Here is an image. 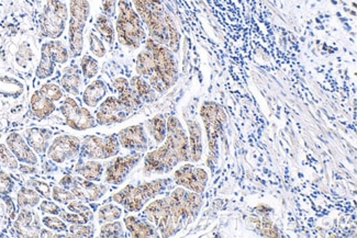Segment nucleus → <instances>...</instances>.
<instances>
[{"instance_id": "3", "label": "nucleus", "mask_w": 357, "mask_h": 238, "mask_svg": "<svg viewBox=\"0 0 357 238\" xmlns=\"http://www.w3.org/2000/svg\"><path fill=\"white\" fill-rule=\"evenodd\" d=\"M137 15L148 28L150 39L158 45L179 52L181 33L171 13L161 0H132Z\"/></svg>"}, {"instance_id": "48", "label": "nucleus", "mask_w": 357, "mask_h": 238, "mask_svg": "<svg viewBox=\"0 0 357 238\" xmlns=\"http://www.w3.org/2000/svg\"><path fill=\"white\" fill-rule=\"evenodd\" d=\"M28 186L31 187L32 189L36 190L45 199H50L51 198L52 189H51V187L47 182L36 180V179H30L28 182Z\"/></svg>"}, {"instance_id": "35", "label": "nucleus", "mask_w": 357, "mask_h": 238, "mask_svg": "<svg viewBox=\"0 0 357 238\" xmlns=\"http://www.w3.org/2000/svg\"><path fill=\"white\" fill-rule=\"evenodd\" d=\"M40 202L41 196L36 190L32 189L31 187H22L17 193V203L21 209H33L40 205Z\"/></svg>"}, {"instance_id": "9", "label": "nucleus", "mask_w": 357, "mask_h": 238, "mask_svg": "<svg viewBox=\"0 0 357 238\" xmlns=\"http://www.w3.org/2000/svg\"><path fill=\"white\" fill-rule=\"evenodd\" d=\"M68 5L63 0H47L40 20L42 35L57 40L62 37L68 19Z\"/></svg>"}, {"instance_id": "22", "label": "nucleus", "mask_w": 357, "mask_h": 238, "mask_svg": "<svg viewBox=\"0 0 357 238\" xmlns=\"http://www.w3.org/2000/svg\"><path fill=\"white\" fill-rule=\"evenodd\" d=\"M123 223H125L126 228H127L130 235L132 237H158L160 236L158 228L149 221L141 220L137 216L130 215V216L125 218Z\"/></svg>"}, {"instance_id": "26", "label": "nucleus", "mask_w": 357, "mask_h": 238, "mask_svg": "<svg viewBox=\"0 0 357 238\" xmlns=\"http://www.w3.org/2000/svg\"><path fill=\"white\" fill-rule=\"evenodd\" d=\"M82 77L79 70L76 66L65 68L64 74L61 78V87L63 90L70 93V96L77 97L81 95Z\"/></svg>"}, {"instance_id": "1", "label": "nucleus", "mask_w": 357, "mask_h": 238, "mask_svg": "<svg viewBox=\"0 0 357 238\" xmlns=\"http://www.w3.org/2000/svg\"><path fill=\"white\" fill-rule=\"evenodd\" d=\"M202 202V194L179 187L169 196L146 205L143 216L158 228L160 236L172 237L196 220Z\"/></svg>"}, {"instance_id": "11", "label": "nucleus", "mask_w": 357, "mask_h": 238, "mask_svg": "<svg viewBox=\"0 0 357 238\" xmlns=\"http://www.w3.org/2000/svg\"><path fill=\"white\" fill-rule=\"evenodd\" d=\"M59 184L65 189L72 191L76 199L87 203L98 201L108 191L105 184H95V182L87 180L83 177H74L72 175H65Z\"/></svg>"}, {"instance_id": "8", "label": "nucleus", "mask_w": 357, "mask_h": 238, "mask_svg": "<svg viewBox=\"0 0 357 238\" xmlns=\"http://www.w3.org/2000/svg\"><path fill=\"white\" fill-rule=\"evenodd\" d=\"M68 45L73 57L81 56L84 49V31L91 15L89 0H70Z\"/></svg>"}, {"instance_id": "13", "label": "nucleus", "mask_w": 357, "mask_h": 238, "mask_svg": "<svg viewBox=\"0 0 357 238\" xmlns=\"http://www.w3.org/2000/svg\"><path fill=\"white\" fill-rule=\"evenodd\" d=\"M208 179L209 175L206 169L196 167L192 164H185L174 173V182L177 186L199 194L205 192Z\"/></svg>"}, {"instance_id": "43", "label": "nucleus", "mask_w": 357, "mask_h": 238, "mask_svg": "<svg viewBox=\"0 0 357 238\" xmlns=\"http://www.w3.org/2000/svg\"><path fill=\"white\" fill-rule=\"evenodd\" d=\"M42 224L57 233H66L68 230V223L63 221L59 215H47L42 219Z\"/></svg>"}, {"instance_id": "5", "label": "nucleus", "mask_w": 357, "mask_h": 238, "mask_svg": "<svg viewBox=\"0 0 357 238\" xmlns=\"http://www.w3.org/2000/svg\"><path fill=\"white\" fill-rule=\"evenodd\" d=\"M118 9L116 30L120 45L130 49H139L146 41L142 20L127 0H118Z\"/></svg>"}, {"instance_id": "50", "label": "nucleus", "mask_w": 357, "mask_h": 238, "mask_svg": "<svg viewBox=\"0 0 357 238\" xmlns=\"http://www.w3.org/2000/svg\"><path fill=\"white\" fill-rule=\"evenodd\" d=\"M116 1L118 0H101V5H102V10H104L106 16L112 17L114 16L116 13Z\"/></svg>"}, {"instance_id": "4", "label": "nucleus", "mask_w": 357, "mask_h": 238, "mask_svg": "<svg viewBox=\"0 0 357 238\" xmlns=\"http://www.w3.org/2000/svg\"><path fill=\"white\" fill-rule=\"evenodd\" d=\"M171 178L154 179L139 186H126L123 189L112 196V201L125 207L128 212H140L149 201L163 193L171 186Z\"/></svg>"}, {"instance_id": "41", "label": "nucleus", "mask_w": 357, "mask_h": 238, "mask_svg": "<svg viewBox=\"0 0 357 238\" xmlns=\"http://www.w3.org/2000/svg\"><path fill=\"white\" fill-rule=\"evenodd\" d=\"M33 60V51H32L31 45L28 42H22L19 45L18 51L16 53L17 64L22 68H26L29 64Z\"/></svg>"}, {"instance_id": "18", "label": "nucleus", "mask_w": 357, "mask_h": 238, "mask_svg": "<svg viewBox=\"0 0 357 238\" xmlns=\"http://www.w3.org/2000/svg\"><path fill=\"white\" fill-rule=\"evenodd\" d=\"M13 228L19 237H40L41 221H40L39 214L36 211L24 207L17 215V219L13 223Z\"/></svg>"}, {"instance_id": "15", "label": "nucleus", "mask_w": 357, "mask_h": 238, "mask_svg": "<svg viewBox=\"0 0 357 238\" xmlns=\"http://www.w3.org/2000/svg\"><path fill=\"white\" fill-rule=\"evenodd\" d=\"M142 158L143 154L140 152L114 158V161H110L107 166L105 182L114 186L123 184L128 175L135 169L137 164L140 163Z\"/></svg>"}, {"instance_id": "40", "label": "nucleus", "mask_w": 357, "mask_h": 238, "mask_svg": "<svg viewBox=\"0 0 357 238\" xmlns=\"http://www.w3.org/2000/svg\"><path fill=\"white\" fill-rule=\"evenodd\" d=\"M122 236H125V230H123V224L120 221L105 223L100 228L99 237H122Z\"/></svg>"}, {"instance_id": "45", "label": "nucleus", "mask_w": 357, "mask_h": 238, "mask_svg": "<svg viewBox=\"0 0 357 238\" xmlns=\"http://www.w3.org/2000/svg\"><path fill=\"white\" fill-rule=\"evenodd\" d=\"M89 49H91V52L93 53L95 56L98 57V58H102V57L106 55L107 49L106 47H105L104 42H102V40H101L95 32H89Z\"/></svg>"}, {"instance_id": "20", "label": "nucleus", "mask_w": 357, "mask_h": 238, "mask_svg": "<svg viewBox=\"0 0 357 238\" xmlns=\"http://www.w3.org/2000/svg\"><path fill=\"white\" fill-rule=\"evenodd\" d=\"M68 211L61 210L60 216L68 224H89L93 221V212L81 200H73L68 205Z\"/></svg>"}, {"instance_id": "17", "label": "nucleus", "mask_w": 357, "mask_h": 238, "mask_svg": "<svg viewBox=\"0 0 357 238\" xmlns=\"http://www.w3.org/2000/svg\"><path fill=\"white\" fill-rule=\"evenodd\" d=\"M118 141L121 148L143 153L149 148V140L144 125H132L118 133Z\"/></svg>"}, {"instance_id": "16", "label": "nucleus", "mask_w": 357, "mask_h": 238, "mask_svg": "<svg viewBox=\"0 0 357 238\" xmlns=\"http://www.w3.org/2000/svg\"><path fill=\"white\" fill-rule=\"evenodd\" d=\"M132 113V110L122 104L119 99L108 97L98 106L95 119L98 125H116L129 119Z\"/></svg>"}, {"instance_id": "30", "label": "nucleus", "mask_w": 357, "mask_h": 238, "mask_svg": "<svg viewBox=\"0 0 357 238\" xmlns=\"http://www.w3.org/2000/svg\"><path fill=\"white\" fill-rule=\"evenodd\" d=\"M42 47L49 53L50 56L52 57L55 64H66L70 60V52L68 51V47H65L59 40L45 42Z\"/></svg>"}, {"instance_id": "52", "label": "nucleus", "mask_w": 357, "mask_h": 238, "mask_svg": "<svg viewBox=\"0 0 357 238\" xmlns=\"http://www.w3.org/2000/svg\"><path fill=\"white\" fill-rule=\"evenodd\" d=\"M19 170L22 173V174L31 175L36 174L38 169L36 167H33V165H28V164H22V165H19Z\"/></svg>"}, {"instance_id": "24", "label": "nucleus", "mask_w": 357, "mask_h": 238, "mask_svg": "<svg viewBox=\"0 0 357 238\" xmlns=\"http://www.w3.org/2000/svg\"><path fill=\"white\" fill-rule=\"evenodd\" d=\"M56 110L55 102L47 99L41 91H34L30 99V111L36 119L43 120L49 118Z\"/></svg>"}, {"instance_id": "12", "label": "nucleus", "mask_w": 357, "mask_h": 238, "mask_svg": "<svg viewBox=\"0 0 357 238\" xmlns=\"http://www.w3.org/2000/svg\"><path fill=\"white\" fill-rule=\"evenodd\" d=\"M66 125L75 131H86L96 127V119L85 106L78 104L74 98H65L60 106Z\"/></svg>"}, {"instance_id": "21", "label": "nucleus", "mask_w": 357, "mask_h": 238, "mask_svg": "<svg viewBox=\"0 0 357 238\" xmlns=\"http://www.w3.org/2000/svg\"><path fill=\"white\" fill-rule=\"evenodd\" d=\"M53 132L51 129L45 127H30L24 133V140L29 146L39 155H45L52 140Z\"/></svg>"}, {"instance_id": "51", "label": "nucleus", "mask_w": 357, "mask_h": 238, "mask_svg": "<svg viewBox=\"0 0 357 238\" xmlns=\"http://www.w3.org/2000/svg\"><path fill=\"white\" fill-rule=\"evenodd\" d=\"M40 237L42 238H60V237H66V235L63 233H57V232H54V230H51L47 228V230H45V228H41V232H40Z\"/></svg>"}, {"instance_id": "27", "label": "nucleus", "mask_w": 357, "mask_h": 238, "mask_svg": "<svg viewBox=\"0 0 357 238\" xmlns=\"http://www.w3.org/2000/svg\"><path fill=\"white\" fill-rule=\"evenodd\" d=\"M107 95V86L100 79L91 81L83 93V101L89 108H96Z\"/></svg>"}, {"instance_id": "39", "label": "nucleus", "mask_w": 357, "mask_h": 238, "mask_svg": "<svg viewBox=\"0 0 357 238\" xmlns=\"http://www.w3.org/2000/svg\"><path fill=\"white\" fill-rule=\"evenodd\" d=\"M66 237L89 238L95 235V225L89 224H70L66 232Z\"/></svg>"}, {"instance_id": "37", "label": "nucleus", "mask_w": 357, "mask_h": 238, "mask_svg": "<svg viewBox=\"0 0 357 238\" xmlns=\"http://www.w3.org/2000/svg\"><path fill=\"white\" fill-rule=\"evenodd\" d=\"M121 207L118 205H102L98 210V221L100 224L102 223L112 222V221L119 220L122 216Z\"/></svg>"}, {"instance_id": "29", "label": "nucleus", "mask_w": 357, "mask_h": 238, "mask_svg": "<svg viewBox=\"0 0 357 238\" xmlns=\"http://www.w3.org/2000/svg\"><path fill=\"white\" fill-rule=\"evenodd\" d=\"M150 133L153 140L155 141L156 144H161L165 141L166 134H167V125L166 119L162 114H158L155 117L149 120L144 125Z\"/></svg>"}, {"instance_id": "19", "label": "nucleus", "mask_w": 357, "mask_h": 238, "mask_svg": "<svg viewBox=\"0 0 357 238\" xmlns=\"http://www.w3.org/2000/svg\"><path fill=\"white\" fill-rule=\"evenodd\" d=\"M6 145L8 146L13 155L16 156L19 163L33 166L39 163V158L36 156V152L29 146L24 136L19 133H10L6 138Z\"/></svg>"}, {"instance_id": "33", "label": "nucleus", "mask_w": 357, "mask_h": 238, "mask_svg": "<svg viewBox=\"0 0 357 238\" xmlns=\"http://www.w3.org/2000/svg\"><path fill=\"white\" fill-rule=\"evenodd\" d=\"M95 29L100 34L101 39L105 40L109 45H114L116 33L110 17L106 16L105 13L99 15L95 21Z\"/></svg>"}, {"instance_id": "6", "label": "nucleus", "mask_w": 357, "mask_h": 238, "mask_svg": "<svg viewBox=\"0 0 357 238\" xmlns=\"http://www.w3.org/2000/svg\"><path fill=\"white\" fill-rule=\"evenodd\" d=\"M200 117L204 122L207 134L209 148L208 164L211 167L213 164L217 163L219 158V138L222 134L223 127L227 122V113L220 104L213 101H206L200 108Z\"/></svg>"}, {"instance_id": "23", "label": "nucleus", "mask_w": 357, "mask_h": 238, "mask_svg": "<svg viewBox=\"0 0 357 238\" xmlns=\"http://www.w3.org/2000/svg\"><path fill=\"white\" fill-rule=\"evenodd\" d=\"M114 87L119 93L118 99L132 111L142 106L143 101L141 100L140 97L137 96V93L131 88L129 81L126 79L125 77L116 78L114 81Z\"/></svg>"}, {"instance_id": "38", "label": "nucleus", "mask_w": 357, "mask_h": 238, "mask_svg": "<svg viewBox=\"0 0 357 238\" xmlns=\"http://www.w3.org/2000/svg\"><path fill=\"white\" fill-rule=\"evenodd\" d=\"M81 70L85 79H93L99 72L98 62L91 55L85 54L82 57Z\"/></svg>"}, {"instance_id": "34", "label": "nucleus", "mask_w": 357, "mask_h": 238, "mask_svg": "<svg viewBox=\"0 0 357 238\" xmlns=\"http://www.w3.org/2000/svg\"><path fill=\"white\" fill-rule=\"evenodd\" d=\"M135 70L143 78H150L154 74V62L149 49H144L137 54Z\"/></svg>"}, {"instance_id": "25", "label": "nucleus", "mask_w": 357, "mask_h": 238, "mask_svg": "<svg viewBox=\"0 0 357 238\" xmlns=\"http://www.w3.org/2000/svg\"><path fill=\"white\" fill-rule=\"evenodd\" d=\"M187 127L189 131V153L190 161L198 163L202 156V127L199 123L195 120H188Z\"/></svg>"}, {"instance_id": "36", "label": "nucleus", "mask_w": 357, "mask_h": 238, "mask_svg": "<svg viewBox=\"0 0 357 238\" xmlns=\"http://www.w3.org/2000/svg\"><path fill=\"white\" fill-rule=\"evenodd\" d=\"M55 66L56 64L52 60V57L50 56L49 53L43 47H41V58L36 70V77L41 81L47 79L54 74Z\"/></svg>"}, {"instance_id": "31", "label": "nucleus", "mask_w": 357, "mask_h": 238, "mask_svg": "<svg viewBox=\"0 0 357 238\" xmlns=\"http://www.w3.org/2000/svg\"><path fill=\"white\" fill-rule=\"evenodd\" d=\"M131 88L137 93V96L140 97L141 100L145 102H153L156 99V91L152 88L150 83L145 81L144 78L141 76H135L131 78L129 81Z\"/></svg>"}, {"instance_id": "2", "label": "nucleus", "mask_w": 357, "mask_h": 238, "mask_svg": "<svg viewBox=\"0 0 357 238\" xmlns=\"http://www.w3.org/2000/svg\"><path fill=\"white\" fill-rule=\"evenodd\" d=\"M167 134L163 145L144 156L143 173L150 175L169 174L178 164L190 161L188 135L178 118L166 120Z\"/></svg>"}, {"instance_id": "42", "label": "nucleus", "mask_w": 357, "mask_h": 238, "mask_svg": "<svg viewBox=\"0 0 357 238\" xmlns=\"http://www.w3.org/2000/svg\"><path fill=\"white\" fill-rule=\"evenodd\" d=\"M0 164L5 168L10 169V170H16L19 168L18 159L6 144H0Z\"/></svg>"}, {"instance_id": "49", "label": "nucleus", "mask_w": 357, "mask_h": 238, "mask_svg": "<svg viewBox=\"0 0 357 238\" xmlns=\"http://www.w3.org/2000/svg\"><path fill=\"white\" fill-rule=\"evenodd\" d=\"M39 210L45 214L59 215L62 209L55 202L50 201V199H45L40 202Z\"/></svg>"}, {"instance_id": "47", "label": "nucleus", "mask_w": 357, "mask_h": 238, "mask_svg": "<svg viewBox=\"0 0 357 238\" xmlns=\"http://www.w3.org/2000/svg\"><path fill=\"white\" fill-rule=\"evenodd\" d=\"M15 182L5 171L0 170V198L6 199L15 189Z\"/></svg>"}, {"instance_id": "46", "label": "nucleus", "mask_w": 357, "mask_h": 238, "mask_svg": "<svg viewBox=\"0 0 357 238\" xmlns=\"http://www.w3.org/2000/svg\"><path fill=\"white\" fill-rule=\"evenodd\" d=\"M51 198L54 200L57 203L61 205H68L70 201L75 200V196L73 194L72 191L68 189H65L61 186H54L52 188V193H51Z\"/></svg>"}, {"instance_id": "44", "label": "nucleus", "mask_w": 357, "mask_h": 238, "mask_svg": "<svg viewBox=\"0 0 357 238\" xmlns=\"http://www.w3.org/2000/svg\"><path fill=\"white\" fill-rule=\"evenodd\" d=\"M39 90L41 91L42 95H45L47 99L53 101V102H57V101H60L64 97L62 87L56 85V84H45V85L41 86V88Z\"/></svg>"}, {"instance_id": "32", "label": "nucleus", "mask_w": 357, "mask_h": 238, "mask_svg": "<svg viewBox=\"0 0 357 238\" xmlns=\"http://www.w3.org/2000/svg\"><path fill=\"white\" fill-rule=\"evenodd\" d=\"M24 84L16 78L0 76V95L6 98H18L24 93Z\"/></svg>"}, {"instance_id": "7", "label": "nucleus", "mask_w": 357, "mask_h": 238, "mask_svg": "<svg viewBox=\"0 0 357 238\" xmlns=\"http://www.w3.org/2000/svg\"><path fill=\"white\" fill-rule=\"evenodd\" d=\"M145 49H149L153 56V77L158 78L166 86V88L171 89L178 81V64L174 55L175 53L169 47L158 45L150 38L145 41Z\"/></svg>"}, {"instance_id": "28", "label": "nucleus", "mask_w": 357, "mask_h": 238, "mask_svg": "<svg viewBox=\"0 0 357 238\" xmlns=\"http://www.w3.org/2000/svg\"><path fill=\"white\" fill-rule=\"evenodd\" d=\"M75 173L91 182H100L102 174H104V166L99 161L89 159L85 163L81 161L76 165Z\"/></svg>"}, {"instance_id": "10", "label": "nucleus", "mask_w": 357, "mask_h": 238, "mask_svg": "<svg viewBox=\"0 0 357 238\" xmlns=\"http://www.w3.org/2000/svg\"><path fill=\"white\" fill-rule=\"evenodd\" d=\"M120 152L118 134L108 135L105 138L96 135H87L82 142L79 158L81 159H108L114 157Z\"/></svg>"}, {"instance_id": "14", "label": "nucleus", "mask_w": 357, "mask_h": 238, "mask_svg": "<svg viewBox=\"0 0 357 238\" xmlns=\"http://www.w3.org/2000/svg\"><path fill=\"white\" fill-rule=\"evenodd\" d=\"M82 142L74 135H60L53 140L47 150L50 161L55 164H64L79 155Z\"/></svg>"}]
</instances>
